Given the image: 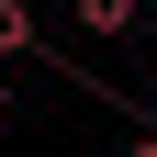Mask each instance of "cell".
I'll use <instances>...</instances> for the list:
<instances>
[{
	"mask_svg": "<svg viewBox=\"0 0 157 157\" xmlns=\"http://www.w3.org/2000/svg\"><path fill=\"white\" fill-rule=\"evenodd\" d=\"M90 34H146V0H78Z\"/></svg>",
	"mask_w": 157,
	"mask_h": 157,
	"instance_id": "6da1fadb",
	"label": "cell"
},
{
	"mask_svg": "<svg viewBox=\"0 0 157 157\" xmlns=\"http://www.w3.org/2000/svg\"><path fill=\"white\" fill-rule=\"evenodd\" d=\"M0 56H45V34H34V0H0Z\"/></svg>",
	"mask_w": 157,
	"mask_h": 157,
	"instance_id": "7a4b0ae2",
	"label": "cell"
},
{
	"mask_svg": "<svg viewBox=\"0 0 157 157\" xmlns=\"http://www.w3.org/2000/svg\"><path fill=\"white\" fill-rule=\"evenodd\" d=\"M0 124H11V78H0Z\"/></svg>",
	"mask_w": 157,
	"mask_h": 157,
	"instance_id": "3957f363",
	"label": "cell"
}]
</instances>
